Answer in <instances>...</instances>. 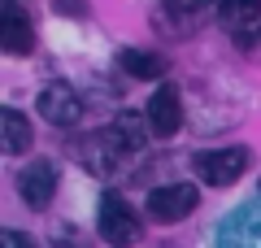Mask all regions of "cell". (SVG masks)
<instances>
[{
	"mask_svg": "<svg viewBox=\"0 0 261 248\" xmlns=\"http://www.w3.org/2000/svg\"><path fill=\"white\" fill-rule=\"evenodd\" d=\"M70 153H74V161L83 165V170H92V175H118L122 161L130 157V148H126V139L118 135V127H109V131L83 135Z\"/></svg>",
	"mask_w": 261,
	"mask_h": 248,
	"instance_id": "cell-1",
	"label": "cell"
},
{
	"mask_svg": "<svg viewBox=\"0 0 261 248\" xmlns=\"http://www.w3.org/2000/svg\"><path fill=\"white\" fill-rule=\"evenodd\" d=\"M96 227H100V239L113 248H130L140 244V218L130 213V205L122 196L105 192L100 196V209H96Z\"/></svg>",
	"mask_w": 261,
	"mask_h": 248,
	"instance_id": "cell-2",
	"label": "cell"
},
{
	"mask_svg": "<svg viewBox=\"0 0 261 248\" xmlns=\"http://www.w3.org/2000/svg\"><path fill=\"white\" fill-rule=\"evenodd\" d=\"M196 205H200V192L192 183H166L148 192V218L161 222V227H174V222L192 218Z\"/></svg>",
	"mask_w": 261,
	"mask_h": 248,
	"instance_id": "cell-3",
	"label": "cell"
},
{
	"mask_svg": "<svg viewBox=\"0 0 261 248\" xmlns=\"http://www.w3.org/2000/svg\"><path fill=\"white\" fill-rule=\"evenodd\" d=\"M192 165H196V175H200V183L231 187L244 175V165H248V148H209V153H196Z\"/></svg>",
	"mask_w": 261,
	"mask_h": 248,
	"instance_id": "cell-4",
	"label": "cell"
},
{
	"mask_svg": "<svg viewBox=\"0 0 261 248\" xmlns=\"http://www.w3.org/2000/svg\"><path fill=\"white\" fill-rule=\"evenodd\" d=\"M18 196L31 205V209H48L57 196V170L53 161H44V157H35V161H27L18 170Z\"/></svg>",
	"mask_w": 261,
	"mask_h": 248,
	"instance_id": "cell-5",
	"label": "cell"
},
{
	"mask_svg": "<svg viewBox=\"0 0 261 248\" xmlns=\"http://www.w3.org/2000/svg\"><path fill=\"white\" fill-rule=\"evenodd\" d=\"M39 118L65 131V127H74L83 118V101H79V92L70 83H48L44 92H39Z\"/></svg>",
	"mask_w": 261,
	"mask_h": 248,
	"instance_id": "cell-6",
	"label": "cell"
},
{
	"mask_svg": "<svg viewBox=\"0 0 261 248\" xmlns=\"http://www.w3.org/2000/svg\"><path fill=\"white\" fill-rule=\"evenodd\" d=\"M0 48L13 53V57H27L35 48V22H31V13L22 9L18 0H9L5 13H0Z\"/></svg>",
	"mask_w": 261,
	"mask_h": 248,
	"instance_id": "cell-7",
	"label": "cell"
},
{
	"mask_svg": "<svg viewBox=\"0 0 261 248\" xmlns=\"http://www.w3.org/2000/svg\"><path fill=\"white\" fill-rule=\"evenodd\" d=\"M148 127H152V135H174L178 127H183V101H178V92L174 87H157L152 92V101H148Z\"/></svg>",
	"mask_w": 261,
	"mask_h": 248,
	"instance_id": "cell-8",
	"label": "cell"
},
{
	"mask_svg": "<svg viewBox=\"0 0 261 248\" xmlns=\"http://www.w3.org/2000/svg\"><path fill=\"white\" fill-rule=\"evenodd\" d=\"M0 148L9 157H18V153H27L31 148V122L22 118L18 109H5L0 113Z\"/></svg>",
	"mask_w": 261,
	"mask_h": 248,
	"instance_id": "cell-9",
	"label": "cell"
},
{
	"mask_svg": "<svg viewBox=\"0 0 261 248\" xmlns=\"http://www.w3.org/2000/svg\"><path fill=\"white\" fill-rule=\"evenodd\" d=\"M118 65L130 79H161V74H166V61H161L157 53H148V48H122Z\"/></svg>",
	"mask_w": 261,
	"mask_h": 248,
	"instance_id": "cell-10",
	"label": "cell"
},
{
	"mask_svg": "<svg viewBox=\"0 0 261 248\" xmlns=\"http://www.w3.org/2000/svg\"><path fill=\"white\" fill-rule=\"evenodd\" d=\"M218 18H222V27H231L240 35L261 18V0H218Z\"/></svg>",
	"mask_w": 261,
	"mask_h": 248,
	"instance_id": "cell-11",
	"label": "cell"
},
{
	"mask_svg": "<svg viewBox=\"0 0 261 248\" xmlns=\"http://www.w3.org/2000/svg\"><path fill=\"white\" fill-rule=\"evenodd\" d=\"M222 248H261V213H240L226 227V244Z\"/></svg>",
	"mask_w": 261,
	"mask_h": 248,
	"instance_id": "cell-12",
	"label": "cell"
},
{
	"mask_svg": "<svg viewBox=\"0 0 261 248\" xmlns=\"http://www.w3.org/2000/svg\"><path fill=\"white\" fill-rule=\"evenodd\" d=\"M209 9H218V0H166V13L178 27H200Z\"/></svg>",
	"mask_w": 261,
	"mask_h": 248,
	"instance_id": "cell-13",
	"label": "cell"
},
{
	"mask_svg": "<svg viewBox=\"0 0 261 248\" xmlns=\"http://www.w3.org/2000/svg\"><path fill=\"white\" fill-rule=\"evenodd\" d=\"M113 127H118V135L126 139V148H130V153H140V148H144V122L135 118V113H122V118L113 122Z\"/></svg>",
	"mask_w": 261,
	"mask_h": 248,
	"instance_id": "cell-14",
	"label": "cell"
},
{
	"mask_svg": "<svg viewBox=\"0 0 261 248\" xmlns=\"http://www.w3.org/2000/svg\"><path fill=\"white\" fill-rule=\"evenodd\" d=\"M53 248H87V239L74 222H57L53 227Z\"/></svg>",
	"mask_w": 261,
	"mask_h": 248,
	"instance_id": "cell-15",
	"label": "cell"
},
{
	"mask_svg": "<svg viewBox=\"0 0 261 248\" xmlns=\"http://www.w3.org/2000/svg\"><path fill=\"white\" fill-rule=\"evenodd\" d=\"M0 248H35V239H31L27 231H5V235H0Z\"/></svg>",
	"mask_w": 261,
	"mask_h": 248,
	"instance_id": "cell-16",
	"label": "cell"
},
{
	"mask_svg": "<svg viewBox=\"0 0 261 248\" xmlns=\"http://www.w3.org/2000/svg\"><path fill=\"white\" fill-rule=\"evenodd\" d=\"M53 9H57V13H74V18H83V13H87V5H83V0H57Z\"/></svg>",
	"mask_w": 261,
	"mask_h": 248,
	"instance_id": "cell-17",
	"label": "cell"
},
{
	"mask_svg": "<svg viewBox=\"0 0 261 248\" xmlns=\"http://www.w3.org/2000/svg\"><path fill=\"white\" fill-rule=\"evenodd\" d=\"M257 192H261V183H257Z\"/></svg>",
	"mask_w": 261,
	"mask_h": 248,
	"instance_id": "cell-18",
	"label": "cell"
}]
</instances>
